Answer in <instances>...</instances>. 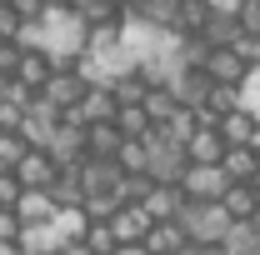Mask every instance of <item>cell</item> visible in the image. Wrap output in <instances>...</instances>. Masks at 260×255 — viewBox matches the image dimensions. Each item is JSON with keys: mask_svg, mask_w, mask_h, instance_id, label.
I'll list each match as a JSON object with an SVG mask.
<instances>
[{"mask_svg": "<svg viewBox=\"0 0 260 255\" xmlns=\"http://www.w3.org/2000/svg\"><path fill=\"white\" fill-rule=\"evenodd\" d=\"M180 220H185V230L195 235L200 250H220V240H225V230L235 225V215L225 210V200H185Z\"/></svg>", "mask_w": 260, "mask_h": 255, "instance_id": "obj_1", "label": "cell"}, {"mask_svg": "<svg viewBox=\"0 0 260 255\" xmlns=\"http://www.w3.org/2000/svg\"><path fill=\"white\" fill-rule=\"evenodd\" d=\"M190 170V145L180 135H170L165 125L150 130V175L155 180H185Z\"/></svg>", "mask_w": 260, "mask_h": 255, "instance_id": "obj_2", "label": "cell"}, {"mask_svg": "<svg viewBox=\"0 0 260 255\" xmlns=\"http://www.w3.org/2000/svg\"><path fill=\"white\" fill-rule=\"evenodd\" d=\"M230 175L225 170V160H190V170H185V195L190 200H225V190H230Z\"/></svg>", "mask_w": 260, "mask_h": 255, "instance_id": "obj_3", "label": "cell"}, {"mask_svg": "<svg viewBox=\"0 0 260 255\" xmlns=\"http://www.w3.org/2000/svg\"><path fill=\"white\" fill-rule=\"evenodd\" d=\"M110 225H115V235H120V250H145V235L155 230V215H150L145 200H125V205L110 215Z\"/></svg>", "mask_w": 260, "mask_h": 255, "instance_id": "obj_4", "label": "cell"}, {"mask_svg": "<svg viewBox=\"0 0 260 255\" xmlns=\"http://www.w3.org/2000/svg\"><path fill=\"white\" fill-rule=\"evenodd\" d=\"M40 95L50 100L55 110H80L85 105V95H90V75L75 65V70H55L45 85H40Z\"/></svg>", "mask_w": 260, "mask_h": 255, "instance_id": "obj_5", "label": "cell"}, {"mask_svg": "<svg viewBox=\"0 0 260 255\" xmlns=\"http://www.w3.org/2000/svg\"><path fill=\"white\" fill-rule=\"evenodd\" d=\"M205 70H210V80H220V85H245V80L255 75V65L245 60L235 45H210V60H205Z\"/></svg>", "mask_w": 260, "mask_h": 255, "instance_id": "obj_6", "label": "cell"}, {"mask_svg": "<svg viewBox=\"0 0 260 255\" xmlns=\"http://www.w3.org/2000/svg\"><path fill=\"white\" fill-rule=\"evenodd\" d=\"M145 250H150V255H175V250L195 255L200 245H195V235L185 230V220L175 215V220H155V230L145 235Z\"/></svg>", "mask_w": 260, "mask_h": 255, "instance_id": "obj_7", "label": "cell"}, {"mask_svg": "<svg viewBox=\"0 0 260 255\" xmlns=\"http://www.w3.org/2000/svg\"><path fill=\"white\" fill-rule=\"evenodd\" d=\"M15 210L25 215V225H55L60 200H55V190H50V185H25V195L15 200Z\"/></svg>", "mask_w": 260, "mask_h": 255, "instance_id": "obj_8", "label": "cell"}, {"mask_svg": "<svg viewBox=\"0 0 260 255\" xmlns=\"http://www.w3.org/2000/svg\"><path fill=\"white\" fill-rule=\"evenodd\" d=\"M15 170H20V180H25V185H55L60 160L50 155V145H30L25 160H15Z\"/></svg>", "mask_w": 260, "mask_h": 255, "instance_id": "obj_9", "label": "cell"}, {"mask_svg": "<svg viewBox=\"0 0 260 255\" xmlns=\"http://www.w3.org/2000/svg\"><path fill=\"white\" fill-rule=\"evenodd\" d=\"M80 115H85V125H95V120H115L120 115V95H115V85L110 80H90V95L80 105Z\"/></svg>", "mask_w": 260, "mask_h": 255, "instance_id": "obj_10", "label": "cell"}, {"mask_svg": "<svg viewBox=\"0 0 260 255\" xmlns=\"http://www.w3.org/2000/svg\"><path fill=\"white\" fill-rule=\"evenodd\" d=\"M185 200H190V195H185L180 180H155V190L145 195V205H150L155 220H175V215L185 210Z\"/></svg>", "mask_w": 260, "mask_h": 255, "instance_id": "obj_11", "label": "cell"}, {"mask_svg": "<svg viewBox=\"0 0 260 255\" xmlns=\"http://www.w3.org/2000/svg\"><path fill=\"white\" fill-rule=\"evenodd\" d=\"M50 75H55L50 50H45V45H25V50H20V65H15V80H25V85H35V90H40Z\"/></svg>", "mask_w": 260, "mask_h": 255, "instance_id": "obj_12", "label": "cell"}, {"mask_svg": "<svg viewBox=\"0 0 260 255\" xmlns=\"http://www.w3.org/2000/svg\"><path fill=\"white\" fill-rule=\"evenodd\" d=\"M175 10H180V0H130V5H125V20H150V25L175 30Z\"/></svg>", "mask_w": 260, "mask_h": 255, "instance_id": "obj_13", "label": "cell"}, {"mask_svg": "<svg viewBox=\"0 0 260 255\" xmlns=\"http://www.w3.org/2000/svg\"><path fill=\"white\" fill-rule=\"evenodd\" d=\"M185 145H190V160H225V150H230V140H225L220 125H200Z\"/></svg>", "mask_w": 260, "mask_h": 255, "instance_id": "obj_14", "label": "cell"}, {"mask_svg": "<svg viewBox=\"0 0 260 255\" xmlns=\"http://www.w3.org/2000/svg\"><path fill=\"white\" fill-rule=\"evenodd\" d=\"M235 105H240V85H220V80H215V85H210V95L200 100L195 110H200V120H205V125H215V120H220L225 110H235Z\"/></svg>", "mask_w": 260, "mask_h": 255, "instance_id": "obj_15", "label": "cell"}, {"mask_svg": "<svg viewBox=\"0 0 260 255\" xmlns=\"http://www.w3.org/2000/svg\"><path fill=\"white\" fill-rule=\"evenodd\" d=\"M220 250L225 255H260V225L255 220H235L225 230V240H220Z\"/></svg>", "mask_w": 260, "mask_h": 255, "instance_id": "obj_16", "label": "cell"}, {"mask_svg": "<svg viewBox=\"0 0 260 255\" xmlns=\"http://www.w3.org/2000/svg\"><path fill=\"white\" fill-rule=\"evenodd\" d=\"M50 190H55L60 205H80V200H85V165H80V160H75V165H60V175H55Z\"/></svg>", "mask_w": 260, "mask_h": 255, "instance_id": "obj_17", "label": "cell"}, {"mask_svg": "<svg viewBox=\"0 0 260 255\" xmlns=\"http://www.w3.org/2000/svg\"><path fill=\"white\" fill-rule=\"evenodd\" d=\"M210 0H180L175 10V35H205V20H210Z\"/></svg>", "mask_w": 260, "mask_h": 255, "instance_id": "obj_18", "label": "cell"}, {"mask_svg": "<svg viewBox=\"0 0 260 255\" xmlns=\"http://www.w3.org/2000/svg\"><path fill=\"white\" fill-rule=\"evenodd\" d=\"M225 210L235 215V220H250L260 210V190L250 185V180H230V190H225Z\"/></svg>", "mask_w": 260, "mask_h": 255, "instance_id": "obj_19", "label": "cell"}, {"mask_svg": "<svg viewBox=\"0 0 260 255\" xmlns=\"http://www.w3.org/2000/svg\"><path fill=\"white\" fill-rule=\"evenodd\" d=\"M145 105H150V115H155V120H170L185 100L175 95V85H170V80H155V85H150V95H145Z\"/></svg>", "mask_w": 260, "mask_h": 255, "instance_id": "obj_20", "label": "cell"}, {"mask_svg": "<svg viewBox=\"0 0 260 255\" xmlns=\"http://www.w3.org/2000/svg\"><path fill=\"white\" fill-rule=\"evenodd\" d=\"M85 245H90V255H120V235H115L110 220H90L85 225Z\"/></svg>", "mask_w": 260, "mask_h": 255, "instance_id": "obj_21", "label": "cell"}, {"mask_svg": "<svg viewBox=\"0 0 260 255\" xmlns=\"http://www.w3.org/2000/svg\"><path fill=\"white\" fill-rule=\"evenodd\" d=\"M225 170L235 175V180H250L260 170V155H255V145H230L225 150Z\"/></svg>", "mask_w": 260, "mask_h": 255, "instance_id": "obj_22", "label": "cell"}, {"mask_svg": "<svg viewBox=\"0 0 260 255\" xmlns=\"http://www.w3.org/2000/svg\"><path fill=\"white\" fill-rule=\"evenodd\" d=\"M160 125L170 130V135H180V140H190V135L205 125V120H200V110H195V105H180V110H175L170 120H160Z\"/></svg>", "mask_w": 260, "mask_h": 255, "instance_id": "obj_23", "label": "cell"}, {"mask_svg": "<svg viewBox=\"0 0 260 255\" xmlns=\"http://www.w3.org/2000/svg\"><path fill=\"white\" fill-rule=\"evenodd\" d=\"M25 150H30V135L15 125V130H0V160L5 165H15V160H25Z\"/></svg>", "mask_w": 260, "mask_h": 255, "instance_id": "obj_24", "label": "cell"}, {"mask_svg": "<svg viewBox=\"0 0 260 255\" xmlns=\"http://www.w3.org/2000/svg\"><path fill=\"white\" fill-rule=\"evenodd\" d=\"M25 25H30V20L15 10V0H0V35H15V40H20V30H25Z\"/></svg>", "mask_w": 260, "mask_h": 255, "instance_id": "obj_25", "label": "cell"}, {"mask_svg": "<svg viewBox=\"0 0 260 255\" xmlns=\"http://www.w3.org/2000/svg\"><path fill=\"white\" fill-rule=\"evenodd\" d=\"M20 40L15 35H0V75H15V65H20Z\"/></svg>", "mask_w": 260, "mask_h": 255, "instance_id": "obj_26", "label": "cell"}, {"mask_svg": "<svg viewBox=\"0 0 260 255\" xmlns=\"http://www.w3.org/2000/svg\"><path fill=\"white\" fill-rule=\"evenodd\" d=\"M20 195H25V180H20V170L10 165V170L0 175V205H15Z\"/></svg>", "mask_w": 260, "mask_h": 255, "instance_id": "obj_27", "label": "cell"}, {"mask_svg": "<svg viewBox=\"0 0 260 255\" xmlns=\"http://www.w3.org/2000/svg\"><path fill=\"white\" fill-rule=\"evenodd\" d=\"M250 145H255V155H260V120H255V135H250Z\"/></svg>", "mask_w": 260, "mask_h": 255, "instance_id": "obj_28", "label": "cell"}, {"mask_svg": "<svg viewBox=\"0 0 260 255\" xmlns=\"http://www.w3.org/2000/svg\"><path fill=\"white\" fill-rule=\"evenodd\" d=\"M250 185H255V190H260V170H255V175H250Z\"/></svg>", "mask_w": 260, "mask_h": 255, "instance_id": "obj_29", "label": "cell"}, {"mask_svg": "<svg viewBox=\"0 0 260 255\" xmlns=\"http://www.w3.org/2000/svg\"><path fill=\"white\" fill-rule=\"evenodd\" d=\"M5 170H10V165H5V160H0V175H5Z\"/></svg>", "mask_w": 260, "mask_h": 255, "instance_id": "obj_30", "label": "cell"}, {"mask_svg": "<svg viewBox=\"0 0 260 255\" xmlns=\"http://www.w3.org/2000/svg\"><path fill=\"white\" fill-rule=\"evenodd\" d=\"M115 5H120V10H125V5H130V0H115Z\"/></svg>", "mask_w": 260, "mask_h": 255, "instance_id": "obj_31", "label": "cell"}]
</instances>
